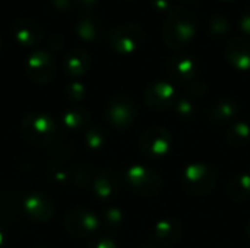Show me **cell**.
<instances>
[{
	"mask_svg": "<svg viewBox=\"0 0 250 248\" xmlns=\"http://www.w3.org/2000/svg\"><path fill=\"white\" fill-rule=\"evenodd\" d=\"M196 34V16L186 7H173L163 25V41L167 47L179 50L186 47Z\"/></svg>",
	"mask_w": 250,
	"mask_h": 248,
	"instance_id": "1",
	"label": "cell"
},
{
	"mask_svg": "<svg viewBox=\"0 0 250 248\" xmlns=\"http://www.w3.org/2000/svg\"><path fill=\"white\" fill-rule=\"evenodd\" d=\"M21 134L29 145L42 148L56 139L57 126L48 114L34 111L23 115L21 121Z\"/></svg>",
	"mask_w": 250,
	"mask_h": 248,
	"instance_id": "2",
	"label": "cell"
},
{
	"mask_svg": "<svg viewBox=\"0 0 250 248\" xmlns=\"http://www.w3.org/2000/svg\"><path fill=\"white\" fill-rule=\"evenodd\" d=\"M217 183V172L215 170L202 162L190 164L186 167L182 175V189L195 197L205 196L212 191Z\"/></svg>",
	"mask_w": 250,
	"mask_h": 248,
	"instance_id": "3",
	"label": "cell"
},
{
	"mask_svg": "<svg viewBox=\"0 0 250 248\" xmlns=\"http://www.w3.org/2000/svg\"><path fill=\"white\" fill-rule=\"evenodd\" d=\"M138 115V107L136 102L125 94L120 95H114L105 110H104V117L107 120V123L116 129V130H126L129 129Z\"/></svg>",
	"mask_w": 250,
	"mask_h": 248,
	"instance_id": "4",
	"label": "cell"
},
{
	"mask_svg": "<svg viewBox=\"0 0 250 248\" xmlns=\"http://www.w3.org/2000/svg\"><path fill=\"white\" fill-rule=\"evenodd\" d=\"M145 41V32L138 23H122L108 32V45L117 54H132Z\"/></svg>",
	"mask_w": 250,
	"mask_h": 248,
	"instance_id": "5",
	"label": "cell"
},
{
	"mask_svg": "<svg viewBox=\"0 0 250 248\" xmlns=\"http://www.w3.org/2000/svg\"><path fill=\"white\" fill-rule=\"evenodd\" d=\"M126 180L130 190L142 197H154L163 190L161 175L144 165H132L126 171Z\"/></svg>",
	"mask_w": 250,
	"mask_h": 248,
	"instance_id": "6",
	"label": "cell"
},
{
	"mask_svg": "<svg viewBox=\"0 0 250 248\" xmlns=\"http://www.w3.org/2000/svg\"><path fill=\"white\" fill-rule=\"evenodd\" d=\"M171 133L161 126L148 127L139 139V149L149 159H160L167 156L171 151Z\"/></svg>",
	"mask_w": 250,
	"mask_h": 248,
	"instance_id": "7",
	"label": "cell"
},
{
	"mask_svg": "<svg viewBox=\"0 0 250 248\" xmlns=\"http://www.w3.org/2000/svg\"><path fill=\"white\" fill-rule=\"evenodd\" d=\"M25 72L29 80H32L37 85L50 83L56 73V61L51 53L45 50L34 51L26 60Z\"/></svg>",
	"mask_w": 250,
	"mask_h": 248,
	"instance_id": "8",
	"label": "cell"
},
{
	"mask_svg": "<svg viewBox=\"0 0 250 248\" xmlns=\"http://www.w3.org/2000/svg\"><path fill=\"white\" fill-rule=\"evenodd\" d=\"M64 228L72 237L86 238L97 232V229L100 228V219L91 210L78 208L66 215Z\"/></svg>",
	"mask_w": 250,
	"mask_h": 248,
	"instance_id": "9",
	"label": "cell"
},
{
	"mask_svg": "<svg viewBox=\"0 0 250 248\" xmlns=\"http://www.w3.org/2000/svg\"><path fill=\"white\" fill-rule=\"evenodd\" d=\"M144 101L154 111H167L174 107L177 101V92L171 83L158 80L148 85L144 94Z\"/></svg>",
	"mask_w": 250,
	"mask_h": 248,
	"instance_id": "10",
	"label": "cell"
},
{
	"mask_svg": "<svg viewBox=\"0 0 250 248\" xmlns=\"http://www.w3.org/2000/svg\"><path fill=\"white\" fill-rule=\"evenodd\" d=\"M22 208H23L25 215L31 221L38 222V224L48 222L54 216V212H56V205L51 200V197L38 191L28 194L22 202Z\"/></svg>",
	"mask_w": 250,
	"mask_h": 248,
	"instance_id": "11",
	"label": "cell"
},
{
	"mask_svg": "<svg viewBox=\"0 0 250 248\" xmlns=\"http://www.w3.org/2000/svg\"><path fill=\"white\" fill-rule=\"evenodd\" d=\"M168 76L173 82L189 85L196 80L198 76V63L193 57L188 54H176L167 63Z\"/></svg>",
	"mask_w": 250,
	"mask_h": 248,
	"instance_id": "12",
	"label": "cell"
},
{
	"mask_svg": "<svg viewBox=\"0 0 250 248\" xmlns=\"http://www.w3.org/2000/svg\"><path fill=\"white\" fill-rule=\"evenodd\" d=\"M13 39L23 47H34L44 38V28L34 19H18L10 28Z\"/></svg>",
	"mask_w": 250,
	"mask_h": 248,
	"instance_id": "13",
	"label": "cell"
},
{
	"mask_svg": "<svg viewBox=\"0 0 250 248\" xmlns=\"http://www.w3.org/2000/svg\"><path fill=\"white\" fill-rule=\"evenodd\" d=\"M183 235V222L176 216H168L157 222L154 228L155 241L161 247L174 246Z\"/></svg>",
	"mask_w": 250,
	"mask_h": 248,
	"instance_id": "14",
	"label": "cell"
},
{
	"mask_svg": "<svg viewBox=\"0 0 250 248\" xmlns=\"http://www.w3.org/2000/svg\"><path fill=\"white\" fill-rule=\"evenodd\" d=\"M226 57L229 63L240 70H250V41L246 38H233L226 47Z\"/></svg>",
	"mask_w": 250,
	"mask_h": 248,
	"instance_id": "15",
	"label": "cell"
},
{
	"mask_svg": "<svg viewBox=\"0 0 250 248\" xmlns=\"http://www.w3.org/2000/svg\"><path fill=\"white\" fill-rule=\"evenodd\" d=\"M92 191L101 202L111 200L120 191V178L111 170L101 171L92 183Z\"/></svg>",
	"mask_w": 250,
	"mask_h": 248,
	"instance_id": "16",
	"label": "cell"
},
{
	"mask_svg": "<svg viewBox=\"0 0 250 248\" xmlns=\"http://www.w3.org/2000/svg\"><path fill=\"white\" fill-rule=\"evenodd\" d=\"M64 72L72 77H79L85 75L91 67V56L83 48L70 50L63 60Z\"/></svg>",
	"mask_w": 250,
	"mask_h": 248,
	"instance_id": "17",
	"label": "cell"
},
{
	"mask_svg": "<svg viewBox=\"0 0 250 248\" xmlns=\"http://www.w3.org/2000/svg\"><path fill=\"white\" fill-rule=\"evenodd\" d=\"M75 32H76V35L82 41H85V42H95L101 37L103 26H101L100 20L95 16H92L89 13H85L83 16H81L76 20Z\"/></svg>",
	"mask_w": 250,
	"mask_h": 248,
	"instance_id": "18",
	"label": "cell"
},
{
	"mask_svg": "<svg viewBox=\"0 0 250 248\" xmlns=\"http://www.w3.org/2000/svg\"><path fill=\"white\" fill-rule=\"evenodd\" d=\"M239 115V105L236 101L230 98H224L217 101L211 108H209V117L212 121L223 124L227 121L234 120Z\"/></svg>",
	"mask_w": 250,
	"mask_h": 248,
	"instance_id": "19",
	"label": "cell"
},
{
	"mask_svg": "<svg viewBox=\"0 0 250 248\" xmlns=\"http://www.w3.org/2000/svg\"><path fill=\"white\" fill-rule=\"evenodd\" d=\"M91 120V113L83 107H72L63 113L62 123L70 132H81L83 130Z\"/></svg>",
	"mask_w": 250,
	"mask_h": 248,
	"instance_id": "20",
	"label": "cell"
},
{
	"mask_svg": "<svg viewBox=\"0 0 250 248\" xmlns=\"http://www.w3.org/2000/svg\"><path fill=\"white\" fill-rule=\"evenodd\" d=\"M227 194L231 200L243 203L250 200V174H239L229 181Z\"/></svg>",
	"mask_w": 250,
	"mask_h": 248,
	"instance_id": "21",
	"label": "cell"
},
{
	"mask_svg": "<svg viewBox=\"0 0 250 248\" xmlns=\"http://www.w3.org/2000/svg\"><path fill=\"white\" fill-rule=\"evenodd\" d=\"M207 29H208V34L215 38V39H223L226 38L230 31H231V25H230V20L227 16L221 15V13H214L208 18V22H207Z\"/></svg>",
	"mask_w": 250,
	"mask_h": 248,
	"instance_id": "22",
	"label": "cell"
},
{
	"mask_svg": "<svg viewBox=\"0 0 250 248\" xmlns=\"http://www.w3.org/2000/svg\"><path fill=\"white\" fill-rule=\"evenodd\" d=\"M227 142L231 146H243L250 140V126L246 121L234 123L226 133Z\"/></svg>",
	"mask_w": 250,
	"mask_h": 248,
	"instance_id": "23",
	"label": "cell"
},
{
	"mask_svg": "<svg viewBox=\"0 0 250 248\" xmlns=\"http://www.w3.org/2000/svg\"><path fill=\"white\" fill-rule=\"evenodd\" d=\"M173 108L176 115L182 120H193L196 117V104L192 96L177 98Z\"/></svg>",
	"mask_w": 250,
	"mask_h": 248,
	"instance_id": "24",
	"label": "cell"
},
{
	"mask_svg": "<svg viewBox=\"0 0 250 248\" xmlns=\"http://www.w3.org/2000/svg\"><path fill=\"white\" fill-rule=\"evenodd\" d=\"M83 139H85V145L88 146V149L98 151V149H101L105 145L107 134H105V132H104L103 127L95 126V127H91V129L86 130Z\"/></svg>",
	"mask_w": 250,
	"mask_h": 248,
	"instance_id": "25",
	"label": "cell"
},
{
	"mask_svg": "<svg viewBox=\"0 0 250 248\" xmlns=\"http://www.w3.org/2000/svg\"><path fill=\"white\" fill-rule=\"evenodd\" d=\"M103 221H104V225L110 229H116V228H120L123 221H125V215L122 212V209L119 208H110L104 212L103 215Z\"/></svg>",
	"mask_w": 250,
	"mask_h": 248,
	"instance_id": "26",
	"label": "cell"
},
{
	"mask_svg": "<svg viewBox=\"0 0 250 248\" xmlns=\"http://www.w3.org/2000/svg\"><path fill=\"white\" fill-rule=\"evenodd\" d=\"M66 94H67V98L73 102H78V101H82L86 95V89L83 86V83L78 82V80H73L67 85L66 88Z\"/></svg>",
	"mask_w": 250,
	"mask_h": 248,
	"instance_id": "27",
	"label": "cell"
},
{
	"mask_svg": "<svg viewBox=\"0 0 250 248\" xmlns=\"http://www.w3.org/2000/svg\"><path fill=\"white\" fill-rule=\"evenodd\" d=\"M72 178H73V181H75V184H76L78 187H88L91 183H94L89 170H86V168H83V167L76 168V170L73 171V174H72Z\"/></svg>",
	"mask_w": 250,
	"mask_h": 248,
	"instance_id": "28",
	"label": "cell"
},
{
	"mask_svg": "<svg viewBox=\"0 0 250 248\" xmlns=\"http://www.w3.org/2000/svg\"><path fill=\"white\" fill-rule=\"evenodd\" d=\"M188 86H189V95H190L192 98H199V96H202V95L207 92L205 83L201 82V80H198V79L193 80L192 83H189Z\"/></svg>",
	"mask_w": 250,
	"mask_h": 248,
	"instance_id": "29",
	"label": "cell"
},
{
	"mask_svg": "<svg viewBox=\"0 0 250 248\" xmlns=\"http://www.w3.org/2000/svg\"><path fill=\"white\" fill-rule=\"evenodd\" d=\"M63 44H64V39H63V35L62 34H51L48 37L47 45H48V50L50 51H59L63 47Z\"/></svg>",
	"mask_w": 250,
	"mask_h": 248,
	"instance_id": "30",
	"label": "cell"
},
{
	"mask_svg": "<svg viewBox=\"0 0 250 248\" xmlns=\"http://www.w3.org/2000/svg\"><path fill=\"white\" fill-rule=\"evenodd\" d=\"M239 25H240V29L250 37V6L246 7L243 10V13L240 15V19H239Z\"/></svg>",
	"mask_w": 250,
	"mask_h": 248,
	"instance_id": "31",
	"label": "cell"
},
{
	"mask_svg": "<svg viewBox=\"0 0 250 248\" xmlns=\"http://www.w3.org/2000/svg\"><path fill=\"white\" fill-rule=\"evenodd\" d=\"M149 3H151V6L155 9V10H158V12H170L171 9H173V3H171V0H149Z\"/></svg>",
	"mask_w": 250,
	"mask_h": 248,
	"instance_id": "32",
	"label": "cell"
},
{
	"mask_svg": "<svg viewBox=\"0 0 250 248\" xmlns=\"http://www.w3.org/2000/svg\"><path fill=\"white\" fill-rule=\"evenodd\" d=\"M100 0H73V4L76 7H79L81 10H83L85 13L91 12L94 7H97Z\"/></svg>",
	"mask_w": 250,
	"mask_h": 248,
	"instance_id": "33",
	"label": "cell"
},
{
	"mask_svg": "<svg viewBox=\"0 0 250 248\" xmlns=\"http://www.w3.org/2000/svg\"><path fill=\"white\" fill-rule=\"evenodd\" d=\"M88 248H119L111 238H98L89 244Z\"/></svg>",
	"mask_w": 250,
	"mask_h": 248,
	"instance_id": "34",
	"label": "cell"
},
{
	"mask_svg": "<svg viewBox=\"0 0 250 248\" xmlns=\"http://www.w3.org/2000/svg\"><path fill=\"white\" fill-rule=\"evenodd\" d=\"M51 4L56 10L60 12H67L73 6V0H51Z\"/></svg>",
	"mask_w": 250,
	"mask_h": 248,
	"instance_id": "35",
	"label": "cell"
},
{
	"mask_svg": "<svg viewBox=\"0 0 250 248\" xmlns=\"http://www.w3.org/2000/svg\"><path fill=\"white\" fill-rule=\"evenodd\" d=\"M3 244H4V234H3V231L0 228V248L3 247Z\"/></svg>",
	"mask_w": 250,
	"mask_h": 248,
	"instance_id": "36",
	"label": "cell"
},
{
	"mask_svg": "<svg viewBox=\"0 0 250 248\" xmlns=\"http://www.w3.org/2000/svg\"><path fill=\"white\" fill-rule=\"evenodd\" d=\"M246 234H248V237L250 238V221L248 222V225H246Z\"/></svg>",
	"mask_w": 250,
	"mask_h": 248,
	"instance_id": "37",
	"label": "cell"
},
{
	"mask_svg": "<svg viewBox=\"0 0 250 248\" xmlns=\"http://www.w3.org/2000/svg\"><path fill=\"white\" fill-rule=\"evenodd\" d=\"M139 248H161V247H157V246H152V244H146V246H142V247Z\"/></svg>",
	"mask_w": 250,
	"mask_h": 248,
	"instance_id": "38",
	"label": "cell"
},
{
	"mask_svg": "<svg viewBox=\"0 0 250 248\" xmlns=\"http://www.w3.org/2000/svg\"><path fill=\"white\" fill-rule=\"evenodd\" d=\"M182 1H185V3H190V1H195V0H182Z\"/></svg>",
	"mask_w": 250,
	"mask_h": 248,
	"instance_id": "39",
	"label": "cell"
},
{
	"mask_svg": "<svg viewBox=\"0 0 250 248\" xmlns=\"http://www.w3.org/2000/svg\"><path fill=\"white\" fill-rule=\"evenodd\" d=\"M0 47H1V39H0Z\"/></svg>",
	"mask_w": 250,
	"mask_h": 248,
	"instance_id": "40",
	"label": "cell"
},
{
	"mask_svg": "<svg viewBox=\"0 0 250 248\" xmlns=\"http://www.w3.org/2000/svg\"><path fill=\"white\" fill-rule=\"evenodd\" d=\"M38 248H44V247H38Z\"/></svg>",
	"mask_w": 250,
	"mask_h": 248,
	"instance_id": "41",
	"label": "cell"
}]
</instances>
